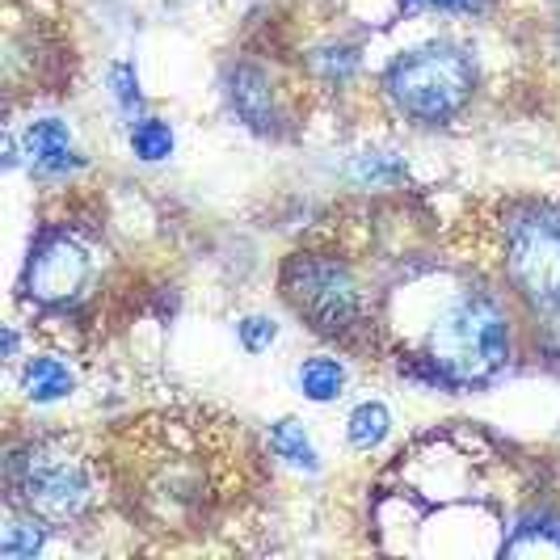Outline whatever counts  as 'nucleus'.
Instances as JSON below:
<instances>
[{
  "label": "nucleus",
  "mask_w": 560,
  "mask_h": 560,
  "mask_svg": "<svg viewBox=\"0 0 560 560\" xmlns=\"http://www.w3.org/2000/svg\"><path fill=\"white\" fill-rule=\"evenodd\" d=\"M505 270L535 308L560 312V211L527 207L510 220Z\"/></svg>",
  "instance_id": "obj_5"
},
{
  "label": "nucleus",
  "mask_w": 560,
  "mask_h": 560,
  "mask_svg": "<svg viewBox=\"0 0 560 560\" xmlns=\"http://www.w3.org/2000/svg\"><path fill=\"white\" fill-rule=\"evenodd\" d=\"M34 552H38L34 518H30V523H9V527H4V544H0V557L4 560H30Z\"/></svg>",
  "instance_id": "obj_15"
},
{
  "label": "nucleus",
  "mask_w": 560,
  "mask_h": 560,
  "mask_svg": "<svg viewBox=\"0 0 560 560\" xmlns=\"http://www.w3.org/2000/svg\"><path fill=\"white\" fill-rule=\"evenodd\" d=\"M9 493L18 510L47 523V527H72L93 505V472L89 459L77 455L63 439H34L9 455Z\"/></svg>",
  "instance_id": "obj_1"
},
{
  "label": "nucleus",
  "mask_w": 560,
  "mask_h": 560,
  "mask_svg": "<svg viewBox=\"0 0 560 560\" xmlns=\"http://www.w3.org/2000/svg\"><path fill=\"white\" fill-rule=\"evenodd\" d=\"M409 9H451V13H464V9H477L480 0H405Z\"/></svg>",
  "instance_id": "obj_18"
},
{
  "label": "nucleus",
  "mask_w": 560,
  "mask_h": 560,
  "mask_svg": "<svg viewBox=\"0 0 560 560\" xmlns=\"http://www.w3.org/2000/svg\"><path fill=\"white\" fill-rule=\"evenodd\" d=\"M89 282V253L77 236L51 232L38 241V249L30 257L26 291L38 304H68L77 291Z\"/></svg>",
  "instance_id": "obj_6"
},
{
  "label": "nucleus",
  "mask_w": 560,
  "mask_h": 560,
  "mask_svg": "<svg viewBox=\"0 0 560 560\" xmlns=\"http://www.w3.org/2000/svg\"><path fill=\"white\" fill-rule=\"evenodd\" d=\"M232 106H236V114L249 122V127H257V131H270V122H275V102H270V89H266V81L253 72V68H241L236 77H232Z\"/></svg>",
  "instance_id": "obj_8"
},
{
  "label": "nucleus",
  "mask_w": 560,
  "mask_h": 560,
  "mask_svg": "<svg viewBox=\"0 0 560 560\" xmlns=\"http://www.w3.org/2000/svg\"><path fill=\"white\" fill-rule=\"evenodd\" d=\"M510 359V329L489 295H464L430 334V366L455 388L493 380Z\"/></svg>",
  "instance_id": "obj_2"
},
{
  "label": "nucleus",
  "mask_w": 560,
  "mask_h": 560,
  "mask_svg": "<svg viewBox=\"0 0 560 560\" xmlns=\"http://www.w3.org/2000/svg\"><path fill=\"white\" fill-rule=\"evenodd\" d=\"M502 557H560V523L527 518L510 539H502Z\"/></svg>",
  "instance_id": "obj_9"
},
{
  "label": "nucleus",
  "mask_w": 560,
  "mask_h": 560,
  "mask_svg": "<svg viewBox=\"0 0 560 560\" xmlns=\"http://www.w3.org/2000/svg\"><path fill=\"white\" fill-rule=\"evenodd\" d=\"M384 434H388V409L384 405H359L354 413H350V443L354 447L371 451L375 443H384Z\"/></svg>",
  "instance_id": "obj_12"
},
{
  "label": "nucleus",
  "mask_w": 560,
  "mask_h": 560,
  "mask_svg": "<svg viewBox=\"0 0 560 560\" xmlns=\"http://www.w3.org/2000/svg\"><path fill=\"white\" fill-rule=\"evenodd\" d=\"M282 295L320 337L350 341L363 329L359 282L350 279V270L341 261H334V257L295 253L287 261V270H282Z\"/></svg>",
  "instance_id": "obj_4"
},
{
  "label": "nucleus",
  "mask_w": 560,
  "mask_h": 560,
  "mask_svg": "<svg viewBox=\"0 0 560 560\" xmlns=\"http://www.w3.org/2000/svg\"><path fill=\"white\" fill-rule=\"evenodd\" d=\"M26 148H30V161H34L38 168H47V173H68V168L81 165L77 143H72V136H68V127L56 122V118L34 122L26 136Z\"/></svg>",
  "instance_id": "obj_7"
},
{
  "label": "nucleus",
  "mask_w": 560,
  "mask_h": 560,
  "mask_svg": "<svg viewBox=\"0 0 560 560\" xmlns=\"http://www.w3.org/2000/svg\"><path fill=\"white\" fill-rule=\"evenodd\" d=\"M270 443H275V451H279L282 459H291V464H300V468H316V451H312V443L304 439V425L279 421V425L270 430Z\"/></svg>",
  "instance_id": "obj_13"
},
{
  "label": "nucleus",
  "mask_w": 560,
  "mask_h": 560,
  "mask_svg": "<svg viewBox=\"0 0 560 560\" xmlns=\"http://www.w3.org/2000/svg\"><path fill=\"white\" fill-rule=\"evenodd\" d=\"M114 93H118V102L122 106H136L140 102V84H136V68L131 63H114Z\"/></svg>",
  "instance_id": "obj_17"
},
{
  "label": "nucleus",
  "mask_w": 560,
  "mask_h": 560,
  "mask_svg": "<svg viewBox=\"0 0 560 560\" xmlns=\"http://www.w3.org/2000/svg\"><path fill=\"white\" fill-rule=\"evenodd\" d=\"M26 396L30 400H59V396L72 393V375H68V366L56 363V359H34L26 366Z\"/></svg>",
  "instance_id": "obj_10"
},
{
  "label": "nucleus",
  "mask_w": 560,
  "mask_h": 560,
  "mask_svg": "<svg viewBox=\"0 0 560 560\" xmlns=\"http://www.w3.org/2000/svg\"><path fill=\"white\" fill-rule=\"evenodd\" d=\"M275 320H266V316H249L245 325H241V341H245V350H266L270 341H275Z\"/></svg>",
  "instance_id": "obj_16"
},
{
  "label": "nucleus",
  "mask_w": 560,
  "mask_h": 560,
  "mask_svg": "<svg viewBox=\"0 0 560 560\" xmlns=\"http://www.w3.org/2000/svg\"><path fill=\"white\" fill-rule=\"evenodd\" d=\"M388 97L418 122H443L472 93V63L455 47H418L388 68Z\"/></svg>",
  "instance_id": "obj_3"
},
{
  "label": "nucleus",
  "mask_w": 560,
  "mask_h": 560,
  "mask_svg": "<svg viewBox=\"0 0 560 560\" xmlns=\"http://www.w3.org/2000/svg\"><path fill=\"white\" fill-rule=\"evenodd\" d=\"M131 143H136V152H140L143 161H161V156H168V148H173V136H168L165 122L148 118V122H140L131 131Z\"/></svg>",
  "instance_id": "obj_14"
},
{
  "label": "nucleus",
  "mask_w": 560,
  "mask_h": 560,
  "mask_svg": "<svg viewBox=\"0 0 560 560\" xmlns=\"http://www.w3.org/2000/svg\"><path fill=\"white\" fill-rule=\"evenodd\" d=\"M341 384H346V371H341L334 359H312V363H304V371H300V388H304V396H312V400H334V396L341 393Z\"/></svg>",
  "instance_id": "obj_11"
}]
</instances>
